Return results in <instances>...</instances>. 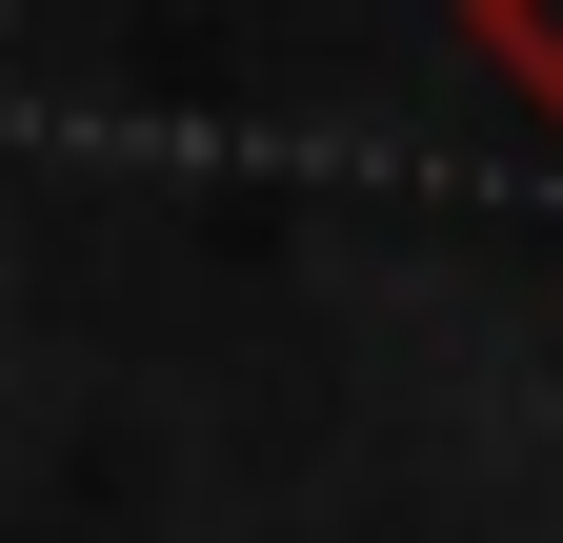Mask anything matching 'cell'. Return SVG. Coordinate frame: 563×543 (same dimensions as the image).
<instances>
[{"label": "cell", "instance_id": "cell-1", "mask_svg": "<svg viewBox=\"0 0 563 543\" xmlns=\"http://www.w3.org/2000/svg\"><path fill=\"white\" fill-rule=\"evenodd\" d=\"M463 41H483V60H504V81L563 121V0H463Z\"/></svg>", "mask_w": 563, "mask_h": 543}]
</instances>
